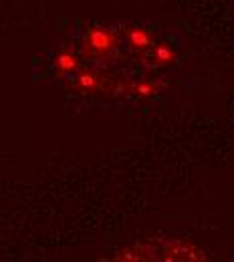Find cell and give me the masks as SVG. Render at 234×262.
<instances>
[{
  "mask_svg": "<svg viewBox=\"0 0 234 262\" xmlns=\"http://www.w3.org/2000/svg\"><path fill=\"white\" fill-rule=\"evenodd\" d=\"M87 47L97 55H107L115 47V34L111 31L95 29V31L87 34Z\"/></svg>",
  "mask_w": 234,
  "mask_h": 262,
  "instance_id": "6da1fadb",
  "label": "cell"
},
{
  "mask_svg": "<svg viewBox=\"0 0 234 262\" xmlns=\"http://www.w3.org/2000/svg\"><path fill=\"white\" fill-rule=\"evenodd\" d=\"M130 45L137 49V51H143V49H147V47H152V38H150V34L145 33V31H141V29H135L130 33Z\"/></svg>",
  "mask_w": 234,
  "mask_h": 262,
  "instance_id": "7a4b0ae2",
  "label": "cell"
},
{
  "mask_svg": "<svg viewBox=\"0 0 234 262\" xmlns=\"http://www.w3.org/2000/svg\"><path fill=\"white\" fill-rule=\"evenodd\" d=\"M77 67H79V61H77V57L71 55V53H61V55L57 57V69L63 71V73H71V71H75Z\"/></svg>",
  "mask_w": 234,
  "mask_h": 262,
  "instance_id": "3957f363",
  "label": "cell"
},
{
  "mask_svg": "<svg viewBox=\"0 0 234 262\" xmlns=\"http://www.w3.org/2000/svg\"><path fill=\"white\" fill-rule=\"evenodd\" d=\"M77 85L81 89H85V91H93L97 87V77L91 75V73H81L79 79H77Z\"/></svg>",
  "mask_w": 234,
  "mask_h": 262,
  "instance_id": "277c9868",
  "label": "cell"
},
{
  "mask_svg": "<svg viewBox=\"0 0 234 262\" xmlns=\"http://www.w3.org/2000/svg\"><path fill=\"white\" fill-rule=\"evenodd\" d=\"M154 55H156V61H160L162 65H167V63L174 61V53H172L167 47H158V49L154 51Z\"/></svg>",
  "mask_w": 234,
  "mask_h": 262,
  "instance_id": "5b68a950",
  "label": "cell"
},
{
  "mask_svg": "<svg viewBox=\"0 0 234 262\" xmlns=\"http://www.w3.org/2000/svg\"><path fill=\"white\" fill-rule=\"evenodd\" d=\"M135 93H137L139 97H150V95L154 93V87H152L150 83H139V85L135 87Z\"/></svg>",
  "mask_w": 234,
  "mask_h": 262,
  "instance_id": "8992f818",
  "label": "cell"
}]
</instances>
